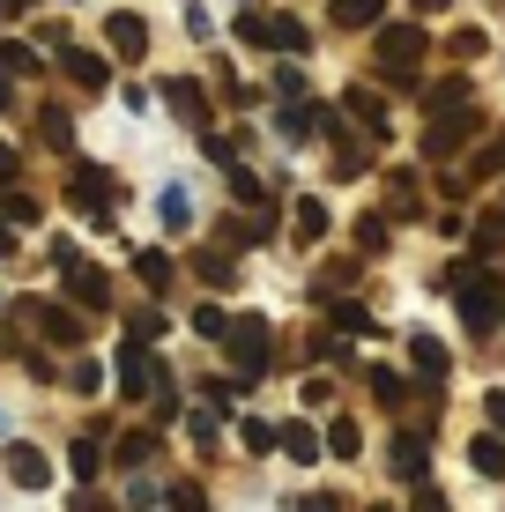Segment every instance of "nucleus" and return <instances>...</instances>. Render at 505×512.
I'll return each mask as SVG.
<instances>
[{
  "label": "nucleus",
  "mask_w": 505,
  "mask_h": 512,
  "mask_svg": "<svg viewBox=\"0 0 505 512\" xmlns=\"http://www.w3.org/2000/svg\"><path fill=\"white\" fill-rule=\"evenodd\" d=\"M372 394H379V409H402L409 386H402V372H372Z\"/></svg>",
  "instance_id": "393cba45"
},
{
  "label": "nucleus",
  "mask_w": 505,
  "mask_h": 512,
  "mask_svg": "<svg viewBox=\"0 0 505 512\" xmlns=\"http://www.w3.org/2000/svg\"><path fill=\"white\" fill-rule=\"evenodd\" d=\"M379 15H387V0H335V23L342 30H372Z\"/></svg>",
  "instance_id": "6ab92c4d"
},
{
  "label": "nucleus",
  "mask_w": 505,
  "mask_h": 512,
  "mask_svg": "<svg viewBox=\"0 0 505 512\" xmlns=\"http://www.w3.org/2000/svg\"><path fill=\"white\" fill-rule=\"evenodd\" d=\"M335 334H372V312H364V305H350V297H342V305H335Z\"/></svg>",
  "instance_id": "c85d7f7f"
},
{
  "label": "nucleus",
  "mask_w": 505,
  "mask_h": 512,
  "mask_svg": "<svg viewBox=\"0 0 505 512\" xmlns=\"http://www.w3.org/2000/svg\"><path fill=\"white\" fill-rule=\"evenodd\" d=\"M112 193H119V179H112V171H90V164H75V171H67V201H75L82 216L97 223V231L112 223Z\"/></svg>",
  "instance_id": "7ed1b4c3"
},
{
  "label": "nucleus",
  "mask_w": 505,
  "mask_h": 512,
  "mask_svg": "<svg viewBox=\"0 0 505 512\" xmlns=\"http://www.w3.org/2000/svg\"><path fill=\"white\" fill-rule=\"evenodd\" d=\"M164 223H171V231H186V223H194V201H186V193H179V186H171V193H164Z\"/></svg>",
  "instance_id": "f704fd0d"
},
{
  "label": "nucleus",
  "mask_w": 505,
  "mask_h": 512,
  "mask_svg": "<svg viewBox=\"0 0 505 512\" xmlns=\"http://www.w3.org/2000/svg\"><path fill=\"white\" fill-rule=\"evenodd\" d=\"M275 446H283L290 453V461H320V431H312V423H283V431H275Z\"/></svg>",
  "instance_id": "dca6fc26"
},
{
  "label": "nucleus",
  "mask_w": 505,
  "mask_h": 512,
  "mask_svg": "<svg viewBox=\"0 0 505 512\" xmlns=\"http://www.w3.org/2000/svg\"><path fill=\"white\" fill-rule=\"evenodd\" d=\"M416 512H446V498L439 490H416Z\"/></svg>",
  "instance_id": "a18cd8bd"
},
{
  "label": "nucleus",
  "mask_w": 505,
  "mask_h": 512,
  "mask_svg": "<svg viewBox=\"0 0 505 512\" xmlns=\"http://www.w3.org/2000/svg\"><path fill=\"white\" fill-rule=\"evenodd\" d=\"M216 409H194V416H186V431H194V446H216Z\"/></svg>",
  "instance_id": "4c0bfd02"
},
{
  "label": "nucleus",
  "mask_w": 505,
  "mask_h": 512,
  "mask_svg": "<svg viewBox=\"0 0 505 512\" xmlns=\"http://www.w3.org/2000/svg\"><path fill=\"white\" fill-rule=\"evenodd\" d=\"M15 320H38L52 349H75L82 342V312L75 305H15Z\"/></svg>",
  "instance_id": "423d86ee"
},
{
  "label": "nucleus",
  "mask_w": 505,
  "mask_h": 512,
  "mask_svg": "<svg viewBox=\"0 0 505 512\" xmlns=\"http://www.w3.org/2000/svg\"><path fill=\"white\" fill-rule=\"evenodd\" d=\"M409 364H416V372H424V379H446V342H431V334H416V342H409Z\"/></svg>",
  "instance_id": "aec40b11"
},
{
  "label": "nucleus",
  "mask_w": 505,
  "mask_h": 512,
  "mask_svg": "<svg viewBox=\"0 0 505 512\" xmlns=\"http://www.w3.org/2000/svg\"><path fill=\"white\" fill-rule=\"evenodd\" d=\"M327 238V208L320 201H298V245H320Z\"/></svg>",
  "instance_id": "b1692460"
},
{
  "label": "nucleus",
  "mask_w": 505,
  "mask_h": 512,
  "mask_svg": "<svg viewBox=\"0 0 505 512\" xmlns=\"http://www.w3.org/2000/svg\"><path fill=\"white\" fill-rule=\"evenodd\" d=\"M164 104L186 119V127H201V134H208V97H201V82H186V75H179V82H164Z\"/></svg>",
  "instance_id": "ddd939ff"
},
{
  "label": "nucleus",
  "mask_w": 505,
  "mask_h": 512,
  "mask_svg": "<svg viewBox=\"0 0 505 512\" xmlns=\"http://www.w3.org/2000/svg\"><path fill=\"white\" fill-rule=\"evenodd\" d=\"M104 438H112V431H104V423H90V431H75V446H67V468H75L82 483L104 468Z\"/></svg>",
  "instance_id": "4468645a"
},
{
  "label": "nucleus",
  "mask_w": 505,
  "mask_h": 512,
  "mask_svg": "<svg viewBox=\"0 0 505 512\" xmlns=\"http://www.w3.org/2000/svg\"><path fill=\"white\" fill-rule=\"evenodd\" d=\"M67 275V297H75V312H104V297H112V282H104V268H60Z\"/></svg>",
  "instance_id": "9b49d317"
},
{
  "label": "nucleus",
  "mask_w": 505,
  "mask_h": 512,
  "mask_svg": "<svg viewBox=\"0 0 505 512\" xmlns=\"http://www.w3.org/2000/svg\"><path fill=\"white\" fill-rule=\"evenodd\" d=\"M431 119H439V112H461V104H468V75H446V82H431Z\"/></svg>",
  "instance_id": "412c9836"
},
{
  "label": "nucleus",
  "mask_w": 505,
  "mask_h": 512,
  "mask_svg": "<svg viewBox=\"0 0 505 512\" xmlns=\"http://www.w3.org/2000/svg\"><path fill=\"white\" fill-rule=\"evenodd\" d=\"M0 179H15V149H8V141H0Z\"/></svg>",
  "instance_id": "de8ad7c7"
},
{
  "label": "nucleus",
  "mask_w": 505,
  "mask_h": 512,
  "mask_svg": "<svg viewBox=\"0 0 505 512\" xmlns=\"http://www.w3.org/2000/svg\"><path fill=\"white\" fill-rule=\"evenodd\" d=\"M38 134H45V149H67V112H60V104L38 112Z\"/></svg>",
  "instance_id": "a878e982"
},
{
  "label": "nucleus",
  "mask_w": 505,
  "mask_h": 512,
  "mask_svg": "<svg viewBox=\"0 0 505 512\" xmlns=\"http://www.w3.org/2000/svg\"><path fill=\"white\" fill-rule=\"evenodd\" d=\"M327 446H335V461H350V453H357V423H350V416H335V431H327Z\"/></svg>",
  "instance_id": "c9c22d12"
},
{
  "label": "nucleus",
  "mask_w": 505,
  "mask_h": 512,
  "mask_svg": "<svg viewBox=\"0 0 505 512\" xmlns=\"http://www.w3.org/2000/svg\"><path fill=\"white\" fill-rule=\"evenodd\" d=\"M238 38L268 45V52H305V23H290V15H238Z\"/></svg>",
  "instance_id": "39448f33"
},
{
  "label": "nucleus",
  "mask_w": 505,
  "mask_h": 512,
  "mask_svg": "<svg viewBox=\"0 0 505 512\" xmlns=\"http://www.w3.org/2000/svg\"><path fill=\"white\" fill-rule=\"evenodd\" d=\"M379 512H387V505H379Z\"/></svg>",
  "instance_id": "3c124183"
},
{
  "label": "nucleus",
  "mask_w": 505,
  "mask_h": 512,
  "mask_svg": "<svg viewBox=\"0 0 505 512\" xmlns=\"http://www.w3.org/2000/svg\"><path fill=\"white\" fill-rule=\"evenodd\" d=\"M134 275H142L149 290L164 297V282H171V253H156V245H142V253H134Z\"/></svg>",
  "instance_id": "4be33fe9"
},
{
  "label": "nucleus",
  "mask_w": 505,
  "mask_h": 512,
  "mask_svg": "<svg viewBox=\"0 0 505 512\" xmlns=\"http://www.w3.org/2000/svg\"><path fill=\"white\" fill-rule=\"evenodd\" d=\"M8 245H15V231H8V223H0V253H8Z\"/></svg>",
  "instance_id": "8fccbe9b"
},
{
  "label": "nucleus",
  "mask_w": 505,
  "mask_h": 512,
  "mask_svg": "<svg viewBox=\"0 0 505 512\" xmlns=\"http://www.w3.org/2000/svg\"><path fill=\"white\" fill-rule=\"evenodd\" d=\"M8 104H15V90H8V82H0V112H8Z\"/></svg>",
  "instance_id": "09e8293b"
},
{
  "label": "nucleus",
  "mask_w": 505,
  "mask_h": 512,
  "mask_svg": "<svg viewBox=\"0 0 505 512\" xmlns=\"http://www.w3.org/2000/svg\"><path fill=\"white\" fill-rule=\"evenodd\" d=\"M104 38H112L119 60H142V52H149V30H142V15H134V8H112V15H104Z\"/></svg>",
  "instance_id": "1a4fd4ad"
},
{
  "label": "nucleus",
  "mask_w": 505,
  "mask_h": 512,
  "mask_svg": "<svg viewBox=\"0 0 505 512\" xmlns=\"http://www.w3.org/2000/svg\"><path fill=\"white\" fill-rule=\"evenodd\" d=\"M194 334H208V342H223V334H231V312H223V305H201V312H194Z\"/></svg>",
  "instance_id": "bb28decb"
},
{
  "label": "nucleus",
  "mask_w": 505,
  "mask_h": 512,
  "mask_svg": "<svg viewBox=\"0 0 505 512\" xmlns=\"http://www.w3.org/2000/svg\"><path fill=\"white\" fill-rule=\"evenodd\" d=\"M387 468L402 475V483H416V475L431 468V446H424V431H394V446H387Z\"/></svg>",
  "instance_id": "9d476101"
},
{
  "label": "nucleus",
  "mask_w": 505,
  "mask_h": 512,
  "mask_svg": "<svg viewBox=\"0 0 505 512\" xmlns=\"http://www.w3.org/2000/svg\"><path fill=\"white\" fill-rule=\"evenodd\" d=\"M149 438H156V431H127V438H119V453H112V461L142 468V461H149Z\"/></svg>",
  "instance_id": "7c9ffc66"
},
{
  "label": "nucleus",
  "mask_w": 505,
  "mask_h": 512,
  "mask_svg": "<svg viewBox=\"0 0 505 512\" xmlns=\"http://www.w3.org/2000/svg\"><path fill=\"white\" fill-rule=\"evenodd\" d=\"M468 468L476 475H505V438H476V446H468Z\"/></svg>",
  "instance_id": "5701e85b"
},
{
  "label": "nucleus",
  "mask_w": 505,
  "mask_h": 512,
  "mask_svg": "<svg viewBox=\"0 0 505 512\" xmlns=\"http://www.w3.org/2000/svg\"><path fill=\"white\" fill-rule=\"evenodd\" d=\"M223 349H231V386H260V379H268V349H275V334H268V320H231Z\"/></svg>",
  "instance_id": "f257e3e1"
},
{
  "label": "nucleus",
  "mask_w": 505,
  "mask_h": 512,
  "mask_svg": "<svg viewBox=\"0 0 505 512\" xmlns=\"http://www.w3.org/2000/svg\"><path fill=\"white\" fill-rule=\"evenodd\" d=\"M342 104H350V119H357V127H364V134H387V104H379L372 90H350V97H342Z\"/></svg>",
  "instance_id": "a211bd4d"
},
{
  "label": "nucleus",
  "mask_w": 505,
  "mask_h": 512,
  "mask_svg": "<svg viewBox=\"0 0 505 512\" xmlns=\"http://www.w3.org/2000/svg\"><path fill=\"white\" fill-rule=\"evenodd\" d=\"M290 512H342V505H335V498H298Z\"/></svg>",
  "instance_id": "c03bdc74"
},
{
  "label": "nucleus",
  "mask_w": 505,
  "mask_h": 512,
  "mask_svg": "<svg viewBox=\"0 0 505 512\" xmlns=\"http://www.w3.org/2000/svg\"><path fill=\"white\" fill-rule=\"evenodd\" d=\"M75 512H119L112 498H75Z\"/></svg>",
  "instance_id": "49530a36"
},
{
  "label": "nucleus",
  "mask_w": 505,
  "mask_h": 512,
  "mask_svg": "<svg viewBox=\"0 0 505 512\" xmlns=\"http://www.w3.org/2000/svg\"><path fill=\"white\" fill-rule=\"evenodd\" d=\"M60 67L82 82V90H104V82H112V60H97V52H82V45H67V52H60Z\"/></svg>",
  "instance_id": "2eb2a0df"
},
{
  "label": "nucleus",
  "mask_w": 505,
  "mask_h": 512,
  "mask_svg": "<svg viewBox=\"0 0 505 512\" xmlns=\"http://www.w3.org/2000/svg\"><path fill=\"white\" fill-rule=\"evenodd\" d=\"M498 245H505V208H498V216H483V223H476V253H498Z\"/></svg>",
  "instance_id": "473e14b6"
},
{
  "label": "nucleus",
  "mask_w": 505,
  "mask_h": 512,
  "mask_svg": "<svg viewBox=\"0 0 505 512\" xmlns=\"http://www.w3.org/2000/svg\"><path fill=\"white\" fill-rule=\"evenodd\" d=\"M0 67H8V75H30V67H38V45H23V38L0 45Z\"/></svg>",
  "instance_id": "c756f323"
},
{
  "label": "nucleus",
  "mask_w": 505,
  "mask_h": 512,
  "mask_svg": "<svg viewBox=\"0 0 505 512\" xmlns=\"http://www.w3.org/2000/svg\"><path fill=\"white\" fill-rule=\"evenodd\" d=\"M275 97H290V104L305 97V75H298V67H275Z\"/></svg>",
  "instance_id": "79ce46f5"
},
{
  "label": "nucleus",
  "mask_w": 505,
  "mask_h": 512,
  "mask_svg": "<svg viewBox=\"0 0 505 512\" xmlns=\"http://www.w3.org/2000/svg\"><path fill=\"white\" fill-rule=\"evenodd\" d=\"M468 134H476V112H468V104H461V112H439V119L424 127V156H431V164H446Z\"/></svg>",
  "instance_id": "0eeeda50"
},
{
  "label": "nucleus",
  "mask_w": 505,
  "mask_h": 512,
  "mask_svg": "<svg viewBox=\"0 0 505 512\" xmlns=\"http://www.w3.org/2000/svg\"><path fill=\"white\" fill-rule=\"evenodd\" d=\"M231 193H238L246 208H260V179H253V171H238V164H231Z\"/></svg>",
  "instance_id": "a19ab883"
},
{
  "label": "nucleus",
  "mask_w": 505,
  "mask_h": 512,
  "mask_svg": "<svg viewBox=\"0 0 505 512\" xmlns=\"http://www.w3.org/2000/svg\"><path fill=\"white\" fill-rule=\"evenodd\" d=\"M394 216H416V179H409V171H394Z\"/></svg>",
  "instance_id": "e433bc0d"
},
{
  "label": "nucleus",
  "mask_w": 505,
  "mask_h": 512,
  "mask_svg": "<svg viewBox=\"0 0 505 512\" xmlns=\"http://www.w3.org/2000/svg\"><path fill=\"white\" fill-rule=\"evenodd\" d=\"M312 127H320V112H312V104H283V134H290V141L312 134Z\"/></svg>",
  "instance_id": "2f4dec72"
},
{
  "label": "nucleus",
  "mask_w": 505,
  "mask_h": 512,
  "mask_svg": "<svg viewBox=\"0 0 505 512\" xmlns=\"http://www.w3.org/2000/svg\"><path fill=\"white\" fill-rule=\"evenodd\" d=\"M483 416L498 423V438H505V394H483Z\"/></svg>",
  "instance_id": "37998d69"
},
{
  "label": "nucleus",
  "mask_w": 505,
  "mask_h": 512,
  "mask_svg": "<svg viewBox=\"0 0 505 512\" xmlns=\"http://www.w3.org/2000/svg\"><path fill=\"white\" fill-rule=\"evenodd\" d=\"M454 297H461V320H468V334H491V327H498V290H491V275L454 268Z\"/></svg>",
  "instance_id": "20e7f679"
},
{
  "label": "nucleus",
  "mask_w": 505,
  "mask_h": 512,
  "mask_svg": "<svg viewBox=\"0 0 505 512\" xmlns=\"http://www.w3.org/2000/svg\"><path fill=\"white\" fill-rule=\"evenodd\" d=\"M164 379L171 372H164V364H149V342H119V386H127V394H156Z\"/></svg>",
  "instance_id": "6e6552de"
},
{
  "label": "nucleus",
  "mask_w": 505,
  "mask_h": 512,
  "mask_svg": "<svg viewBox=\"0 0 505 512\" xmlns=\"http://www.w3.org/2000/svg\"><path fill=\"white\" fill-rule=\"evenodd\" d=\"M357 245H364V253H379V245H387V216H364L357 223Z\"/></svg>",
  "instance_id": "58836bf2"
},
{
  "label": "nucleus",
  "mask_w": 505,
  "mask_h": 512,
  "mask_svg": "<svg viewBox=\"0 0 505 512\" xmlns=\"http://www.w3.org/2000/svg\"><path fill=\"white\" fill-rule=\"evenodd\" d=\"M238 438H246V453H275V423H260V416L238 423Z\"/></svg>",
  "instance_id": "cd10ccee"
},
{
  "label": "nucleus",
  "mask_w": 505,
  "mask_h": 512,
  "mask_svg": "<svg viewBox=\"0 0 505 512\" xmlns=\"http://www.w3.org/2000/svg\"><path fill=\"white\" fill-rule=\"evenodd\" d=\"M8 483L15 490H45L52 483V461H45L38 446H8Z\"/></svg>",
  "instance_id": "f8f14e48"
},
{
  "label": "nucleus",
  "mask_w": 505,
  "mask_h": 512,
  "mask_svg": "<svg viewBox=\"0 0 505 512\" xmlns=\"http://www.w3.org/2000/svg\"><path fill=\"white\" fill-rule=\"evenodd\" d=\"M194 275L208 282V290H231V282H238V260H231V253H223V245H208V253L194 260Z\"/></svg>",
  "instance_id": "f3484780"
},
{
  "label": "nucleus",
  "mask_w": 505,
  "mask_h": 512,
  "mask_svg": "<svg viewBox=\"0 0 505 512\" xmlns=\"http://www.w3.org/2000/svg\"><path fill=\"white\" fill-rule=\"evenodd\" d=\"M372 52H379V75H387L394 90H416V60H424V30L416 23H387Z\"/></svg>",
  "instance_id": "f03ea898"
},
{
  "label": "nucleus",
  "mask_w": 505,
  "mask_h": 512,
  "mask_svg": "<svg viewBox=\"0 0 505 512\" xmlns=\"http://www.w3.org/2000/svg\"><path fill=\"white\" fill-rule=\"evenodd\" d=\"M171 512H208V490L201 483H171Z\"/></svg>",
  "instance_id": "72a5a7b5"
},
{
  "label": "nucleus",
  "mask_w": 505,
  "mask_h": 512,
  "mask_svg": "<svg viewBox=\"0 0 505 512\" xmlns=\"http://www.w3.org/2000/svg\"><path fill=\"white\" fill-rule=\"evenodd\" d=\"M498 171H505V134H498V141H491V149H483V156H476V179H498Z\"/></svg>",
  "instance_id": "ea45409f"
}]
</instances>
